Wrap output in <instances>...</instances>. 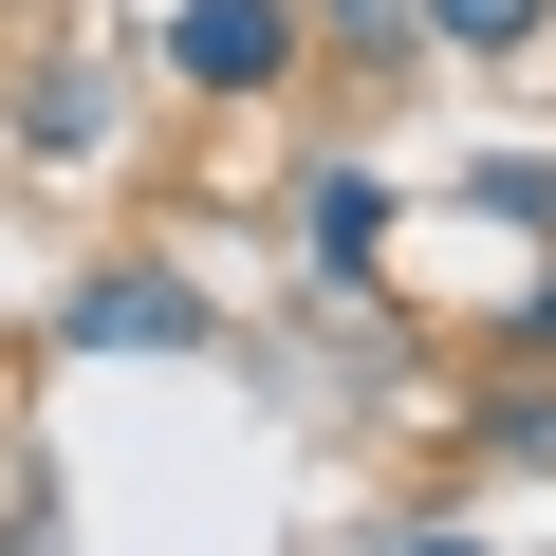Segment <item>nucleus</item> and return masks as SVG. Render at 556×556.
<instances>
[{"instance_id": "39448f33", "label": "nucleus", "mask_w": 556, "mask_h": 556, "mask_svg": "<svg viewBox=\"0 0 556 556\" xmlns=\"http://www.w3.org/2000/svg\"><path fill=\"white\" fill-rule=\"evenodd\" d=\"M93 112H112V93H93L75 56H38V75H20V130H38V149H93Z\"/></svg>"}, {"instance_id": "0eeeda50", "label": "nucleus", "mask_w": 556, "mask_h": 556, "mask_svg": "<svg viewBox=\"0 0 556 556\" xmlns=\"http://www.w3.org/2000/svg\"><path fill=\"white\" fill-rule=\"evenodd\" d=\"M501 353H519V371H538V390H556V260H538V278H519V298H501Z\"/></svg>"}, {"instance_id": "f03ea898", "label": "nucleus", "mask_w": 556, "mask_h": 556, "mask_svg": "<svg viewBox=\"0 0 556 556\" xmlns=\"http://www.w3.org/2000/svg\"><path fill=\"white\" fill-rule=\"evenodd\" d=\"M56 334L75 353H204V298H186L167 260H93L75 298H56Z\"/></svg>"}, {"instance_id": "6e6552de", "label": "nucleus", "mask_w": 556, "mask_h": 556, "mask_svg": "<svg viewBox=\"0 0 556 556\" xmlns=\"http://www.w3.org/2000/svg\"><path fill=\"white\" fill-rule=\"evenodd\" d=\"M408 556H482V538H408Z\"/></svg>"}, {"instance_id": "423d86ee", "label": "nucleus", "mask_w": 556, "mask_h": 556, "mask_svg": "<svg viewBox=\"0 0 556 556\" xmlns=\"http://www.w3.org/2000/svg\"><path fill=\"white\" fill-rule=\"evenodd\" d=\"M316 38H353V56H408V38H427V0H316Z\"/></svg>"}, {"instance_id": "7ed1b4c3", "label": "nucleus", "mask_w": 556, "mask_h": 556, "mask_svg": "<svg viewBox=\"0 0 556 556\" xmlns=\"http://www.w3.org/2000/svg\"><path fill=\"white\" fill-rule=\"evenodd\" d=\"M298 241H316V278H334V298H353V278L390 260V186H371V167H316V204H298Z\"/></svg>"}, {"instance_id": "20e7f679", "label": "nucleus", "mask_w": 556, "mask_h": 556, "mask_svg": "<svg viewBox=\"0 0 556 556\" xmlns=\"http://www.w3.org/2000/svg\"><path fill=\"white\" fill-rule=\"evenodd\" d=\"M556 0H427V56H538Z\"/></svg>"}, {"instance_id": "f257e3e1", "label": "nucleus", "mask_w": 556, "mask_h": 556, "mask_svg": "<svg viewBox=\"0 0 556 556\" xmlns=\"http://www.w3.org/2000/svg\"><path fill=\"white\" fill-rule=\"evenodd\" d=\"M316 0H167V75L186 93H298Z\"/></svg>"}]
</instances>
